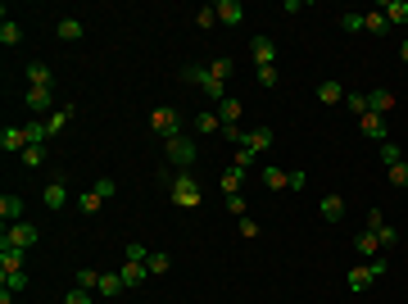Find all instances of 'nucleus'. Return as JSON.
I'll return each instance as SVG.
<instances>
[{"label":"nucleus","instance_id":"f257e3e1","mask_svg":"<svg viewBox=\"0 0 408 304\" xmlns=\"http://www.w3.org/2000/svg\"><path fill=\"white\" fill-rule=\"evenodd\" d=\"M163 159H168L177 173H190V163L199 159V150H195V141L181 132V136H168V141H163Z\"/></svg>","mask_w":408,"mask_h":304},{"label":"nucleus","instance_id":"f03ea898","mask_svg":"<svg viewBox=\"0 0 408 304\" xmlns=\"http://www.w3.org/2000/svg\"><path fill=\"white\" fill-rule=\"evenodd\" d=\"M181 77H186L190 86H199L209 100H218V105L227 100V82H218V77L209 73V64H186V73H181Z\"/></svg>","mask_w":408,"mask_h":304},{"label":"nucleus","instance_id":"7ed1b4c3","mask_svg":"<svg viewBox=\"0 0 408 304\" xmlns=\"http://www.w3.org/2000/svg\"><path fill=\"white\" fill-rule=\"evenodd\" d=\"M168 200L177 205V209H195L199 200H204V191H199V182L190 177V173H177L172 186H168Z\"/></svg>","mask_w":408,"mask_h":304},{"label":"nucleus","instance_id":"20e7f679","mask_svg":"<svg viewBox=\"0 0 408 304\" xmlns=\"http://www.w3.org/2000/svg\"><path fill=\"white\" fill-rule=\"evenodd\" d=\"M150 132L154 136H163V141H168V136H181V114L172 105H159L150 114Z\"/></svg>","mask_w":408,"mask_h":304},{"label":"nucleus","instance_id":"39448f33","mask_svg":"<svg viewBox=\"0 0 408 304\" xmlns=\"http://www.w3.org/2000/svg\"><path fill=\"white\" fill-rule=\"evenodd\" d=\"M37 237H41V232H37V223H28V218H23V223H10V227H5L0 246H19V250H32V246H37Z\"/></svg>","mask_w":408,"mask_h":304},{"label":"nucleus","instance_id":"423d86ee","mask_svg":"<svg viewBox=\"0 0 408 304\" xmlns=\"http://www.w3.org/2000/svg\"><path fill=\"white\" fill-rule=\"evenodd\" d=\"M381 273H390V264H386V259H372V264H363V268H350L345 282H350V291H368Z\"/></svg>","mask_w":408,"mask_h":304},{"label":"nucleus","instance_id":"0eeeda50","mask_svg":"<svg viewBox=\"0 0 408 304\" xmlns=\"http://www.w3.org/2000/svg\"><path fill=\"white\" fill-rule=\"evenodd\" d=\"M109 195H114V177H100L91 191H86V195H77V205H82V214H100Z\"/></svg>","mask_w":408,"mask_h":304},{"label":"nucleus","instance_id":"6e6552de","mask_svg":"<svg viewBox=\"0 0 408 304\" xmlns=\"http://www.w3.org/2000/svg\"><path fill=\"white\" fill-rule=\"evenodd\" d=\"M359 132L368 136V141H377V145H381V141H390V123H386L381 114H372V109L359 118Z\"/></svg>","mask_w":408,"mask_h":304},{"label":"nucleus","instance_id":"1a4fd4ad","mask_svg":"<svg viewBox=\"0 0 408 304\" xmlns=\"http://www.w3.org/2000/svg\"><path fill=\"white\" fill-rule=\"evenodd\" d=\"M41 200H46V209H64V205H68V182H64V173H55V177L46 182Z\"/></svg>","mask_w":408,"mask_h":304},{"label":"nucleus","instance_id":"9d476101","mask_svg":"<svg viewBox=\"0 0 408 304\" xmlns=\"http://www.w3.org/2000/svg\"><path fill=\"white\" fill-rule=\"evenodd\" d=\"M250 55H254V68H268L277 59V46H272V37H263V32H259L254 41H250Z\"/></svg>","mask_w":408,"mask_h":304},{"label":"nucleus","instance_id":"9b49d317","mask_svg":"<svg viewBox=\"0 0 408 304\" xmlns=\"http://www.w3.org/2000/svg\"><path fill=\"white\" fill-rule=\"evenodd\" d=\"M213 10H218V23H227V28H240V23H245V5H240V0H218Z\"/></svg>","mask_w":408,"mask_h":304},{"label":"nucleus","instance_id":"f8f14e48","mask_svg":"<svg viewBox=\"0 0 408 304\" xmlns=\"http://www.w3.org/2000/svg\"><path fill=\"white\" fill-rule=\"evenodd\" d=\"M50 100H55V91H50V86H28V95H23V105H28L32 114H46Z\"/></svg>","mask_w":408,"mask_h":304},{"label":"nucleus","instance_id":"ddd939ff","mask_svg":"<svg viewBox=\"0 0 408 304\" xmlns=\"http://www.w3.org/2000/svg\"><path fill=\"white\" fill-rule=\"evenodd\" d=\"M368 109L386 118L390 109H395V91H386V86H372V91H368Z\"/></svg>","mask_w":408,"mask_h":304},{"label":"nucleus","instance_id":"4468645a","mask_svg":"<svg viewBox=\"0 0 408 304\" xmlns=\"http://www.w3.org/2000/svg\"><path fill=\"white\" fill-rule=\"evenodd\" d=\"M0 150L5 154H23L28 150V132H23V127H5V132H0Z\"/></svg>","mask_w":408,"mask_h":304},{"label":"nucleus","instance_id":"2eb2a0df","mask_svg":"<svg viewBox=\"0 0 408 304\" xmlns=\"http://www.w3.org/2000/svg\"><path fill=\"white\" fill-rule=\"evenodd\" d=\"M377 10L386 14V23H390V28H395V23H404V28H408V0H381Z\"/></svg>","mask_w":408,"mask_h":304},{"label":"nucleus","instance_id":"dca6fc26","mask_svg":"<svg viewBox=\"0 0 408 304\" xmlns=\"http://www.w3.org/2000/svg\"><path fill=\"white\" fill-rule=\"evenodd\" d=\"M118 273H123V286H127V291H136V286L150 277V268H145V264H132V259H123V268H118Z\"/></svg>","mask_w":408,"mask_h":304},{"label":"nucleus","instance_id":"f3484780","mask_svg":"<svg viewBox=\"0 0 408 304\" xmlns=\"http://www.w3.org/2000/svg\"><path fill=\"white\" fill-rule=\"evenodd\" d=\"M28 82L32 86H50V91H55V73H50V64L32 59V64H28Z\"/></svg>","mask_w":408,"mask_h":304},{"label":"nucleus","instance_id":"a211bd4d","mask_svg":"<svg viewBox=\"0 0 408 304\" xmlns=\"http://www.w3.org/2000/svg\"><path fill=\"white\" fill-rule=\"evenodd\" d=\"M263 186L268 191H291V173L277 168V163H268V168H263Z\"/></svg>","mask_w":408,"mask_h":304},{"label":"nucleus","instance_id":"6ab92c4d","mask_svg":"<svg viewBox=\"0 0 408 304\" xmlns=\"http://www.w3.org/2000/svg\"><path fill=\"white\" fill-rule=\"evenodd\" d=\"M0 218H5V227H10V223H23V200L19 195H0Z\"/></svg>","mask_w":408,"mask_h":304},{"label":"nucleus","instance_id":"aec40b11","mask_svg":"<svg viewBox=\"0 0 408 304\" xmlns=\"http://www.w3.org/2000/svg\"><path fill=\"white\" fill-rule=\"evenodd\" d=\"M118 291H127V286H123V273H100V286H95V295H105V300H114Z\"/></svg>","mask_w":408,"mask_h":304},{"label":"nucleus","instance_id":"412c9836","mask_svg":"<svg viewBox=\"0 0 408 304\" xmlns=\"http://www.w3.org/2000/svg\"><path fill=\"white\" fill-rule=\"evenodd\" d=\"M245 150L268 154V150H272V132H268V127H259V132H245Z\"/></svg>","mask_w":408,"mask_h":304},{"label":"nucleus","instance_id":"4be33fe9","mask_svg":"<svg viewBox=\"0 0 408 304\" xmlns=\"http://www.w3.org/2000/svg\"><path fill=\"white\" fill-rule=\"evenodd\" d=\"M145 268H150V277H163V273H172V255H168V250H150Z\"/></svg>","mask_w":408,"mask_h":304},{"label":"nucleus","instance_id":"5701e85b","mask_svg":"<svg viewBox=\"0 0 408 304\" xmlns=\"http://www.w3.org/2000/svg\"><path fill=\"white\" fill-rule=\"evenodd\" d=\"M0 286H10L14 295L28 291V273H23V268H0Z\"/></svg>","mask_w":408,"mask_h":304},{"label":"nucleus","instance_id":"b1692460","mask_svg":"<svg viewBox=\"0 0 408 304\" xmlns=\"http://www.w3.org/2000/svg\"><path fill=\"white\" fill-rule=\"evenodd\" d=\"M195 132H199V136L222 132V118H218V109H204V114H195Z\"/></svg>","mask_w":408,"mask_h":304},{"label":"nucleus","instance_id":"393cba45","mask_svg":"<svg viewBox=\"0 0 408 304\" xmlns=\"http://www.w3.org/2000/svg\"><path fill=\"white\" fill-rule=\"evenodd\" d=\"M318 209H323L327 223H341V218H345V200H341V195H323V205H318Z\"/></svg>","mask_w":408,"mask_h":304},{"label":"nucleus","instance_id":"a878e982","mask_svg":"<svg viewBox=\"0 0 408 304\" xmlns=\"http://www.w3.org/2000/svg\"><path fill=\"white\" fill-rule=\"evenodd\" d=\"M354 250H359L363 259H377L381 255V237H377V232H363V237L354 241Z\"/></svg>","mask_w":408,"mask_h":304},{"label":"nucleus","instance_id":"bb28decb","mask_svg":"<svg viewBox=\"0 0 408 304\" xmlns=\"http://www.w3.org/2000/svg\"><path fill=\"white\" fill-rule=\"evenodd\" d=\"M55 37L59 41H82V19H59L55 23Z\"/></svg>","mask_w":408,"mask_h":304},{"label":"nucleus","instance_id":"cd10ccee","mask_svg":"<svg viewBox=\"0 0 408 304\" xmlns=\"http://www.w3.org/2000/svg\"><path fill=\"white\" fill-rule=\"evenodd\" d=\"M68 118H73V105H64V109H55V114L46 118V136H59L68 127Z\"/></svg>","mask_w":408,"mask_h":304},{"label":"nucleus","instance_id":"c85d7f7f","mask_svg":"<svg viewBox=\"0 0 408 304\" xmlns=\"http://www.w3.org/2000/svg\"><path fill=\"white\" fill-rule=\"evenodd\" d=\"M19 41H23V28L10 19V14H5V23H0V46H10V50H14Z\"/></svg>","mask_w":408,"mask_h":304},{"label":"nucleus","instance_id":"c756f323","mask_svg":"<svg viewBox=\"0 0 408 304\" xmlns=\"http://www.w3.org/2000/svg\"><path fill=\"white\" fill-rule=\"evenodd\" d=\"M318 100H323V105H345V86L341 82H323L318 86Z\"/></svg>","mask_w":408,"mask_h":304},{"label":"nucleus","instance_id":"7c9ffc66","mask_svg":"<svg viewBox=\"0 0 408 304\" xmlns=\"http://www.w3.org/2000/svg\"><path fill=\"white\" fill-rule=\"evenodd\" d=\"M28 264V250L19 246H0V268H23Z\"/></svg>","mask_w":408,"mask_h":304},{"label":"nucleus","instance_id":"2f4dec72","mask_svg":"<svg viewBox=\"0 0 408 304\" xmlns=\"http://www.w3.org/2000/svg\"><path fill=\"white\" fill-rule=\"evenodd\" d=\"M245 186V168H222V195H236Z\"/></svg>","mask_w":408,"mask_h":304},{"label":"nucleus","instance_id":"473e14b6","mask_svg":"<svg viewBox=\"0 0 408 304\" xmlns=\"http://www.w3.org/2000/svg\"><path fill=\"white\" fill-rule=\"evenodd\" d=\"M240 114H245V105H240V100H231V95H227V100L218 105V118H222V127H227V123H240Z\"/></svg>","mask_w":408,"mask_h":304},{"label":"nucleus","instance_id":"72a5a7b5","mask_svg":"<svg viewBox=\"0 0 408 304\" xmlns=\"http://www.w3.org/2000/svg\"><path fill=\"white\" fill-rule=\"evenodd\" d=\"M345 109H350L354 118L368 114V91H345Z\"/></svg>","mask_w":408,"mask_h":304},{"label":"nucleus","instance_id":"f704fd0d","mask_svg":"<svg viewBox=\"0 0 408 304\" xmlns=\"http://www.w3.org/2000/svg\"><path fill=\"white\" fill-rule=\"evenodd\" d=\"M363 28H368L372 37H386L390 23H386V14H381V10H372V14H363Z\"/></svg>","mask_w":408,"mask_h":304},{"label":"nucleus","instance_id":"c9c22d12","mask_svg":"<svg viewBox=\"0 0 408 304\" xmlns=\"http://www.w3.org/2000/svg\"><path fill=\"white\" fill-rule=\"evenodd\" d=\"M213 23H218V10H213V5H199V10H195V28H204V32H209Z\"/></svg>","mask_w":408,"mask_h":304},{"label":"nucleus","instance_id":"e433bc0d","mask_svg":"<svg viewBox=\"0 0 408 304\" xmlns=\"http://www.w3.org/2000/svg\"><path fill=\"white\" fill-rule=\"evenodd\" d=\"M77 286H82V291H95V286H100V268H77Z\"/></svg>","mask_w":408,"mask_h":304},{"label":"nucleus","instance_id":"4c0bfd02","mask_svg":"<svg viewBox=\"0 0 408 304\" xmlns=\"http://www.w3.org/2000/svg\"><path fill=\"white\" fill-rule=\"evenodd\" d=\"M41 159H46V145H28V150L19 154V163H23V168H37Z\"/></svg>","mask_w":408,"mask_h":304},{"label":"nucleus","instance_id":"58836bf2","mask_svg":"<svg viewBox=\"0 0 408 304\" xmlns=\"http://www.w3.org/2000/svg\"><path fill=\"white\" fill-rule=\"evenodd\" d=\"M390 186H408V159H399V163H390Z\"/></svg>","mask_w":408,"mask_h":304},{"label":"nucleus","instance_id":"ea45409f","mask_svg":"<svg viewBox=\"0 0 408 304\" xmlns=\"http://www.w3.org/2000/svg\"><path fill=\"white\" fill-rule=\"evenodd\" d=\"M254 159H259L254 150H245V145H236V154H231V168H245V173H250V163H254Z\"/></svg>","mask_w":408,"mask_h":304},{"label":"nucleus","instance_id":"a19ab883","mask_svg":"<svg viewBox=\"0 0 408 304\" xmlns=\"http://www.w3.org/2000/svg\"><path fill=\"white\" fill-rule=\"evenodd\" d=\"M399 159H404V150H399L395 141H381V163L390 168V163H399Z\"/></svg>","mask_w":408,"mask_h":304},{"label":"nucleus","instance_id":"79ce46f5","mask_svg":"<svg viewBox=\"0 0 408 304\" xmlns=\"http://www.w3.org/2000/svg\"><path fill=\"white\" fill-rule=\"evenodd\" d=\"M209 73L218 77V82H227V77H231V59H222V55H218V59H209Z\"/></svg>","mask_w":408,"mask_h":304},{"label":"nucleus","instance_id":"37998d69","mask_svg":"<svg viewBox=\"0 0 408 304\" xmlns=\"http://www.w3.org/2000/svg\"><path fill=\"white\" fill-rule=\"evenodd\" d=\"M277 82H281V73H277V64L259 68V86H277Z\"/></svg>","mask_w":408,"mask_h":304},{"label":"nucleus","instance_id":"c03bdc74","mask_svg":"<svg viewBox=\"0 0 408 304\" xmlns=\"http://www.w3.org/2000/svg\"><path fill=\"white\" fill-rule=\"evenodd\" d=\"M64 304H91V291H82V286H73V291L64 295Z\"/></svg>","mask_w":408,"mask_h":304},{"label":"nucleus","instance_id":"a18cd8bd","mask_svg":"<svg viewBox=\"0 0 408 304\" xmlns=\"http://www.w3.org/2000/svg\"><path fill=\"white\" fill-rule=\"evenodd\" d=\"M227 209L236 214V218H245V195H240V191H236V195H227Z\"/></svg>","mask_w":408,"mask_h":304},{"label":"nucleus","instance_id":"49530a36","mask_svg":"<svg viewBox=\"0 0 408 304\" xmlns=\"http://www.w3.org/2000/svg\"><path fill=\"white\" fill-rule=\"evenodd\" d=\"M240 237H245V241H254V237H259V223L250 218V214H245V218H240Z\"/></svg>","mask_w":408,"mask_h":304},{"label":"nucleus","instance_id":"de8ad7c7","mask_svg":"<svg viewBox=\"0 0 408 304\" xmlns=\"http://www.w3.org/2000/svg\"><path fill=\"white\" fill-rule=\"evenodd\" d=\"M341 28H345V32H363V14H345Z\"/></svg>","mask_w":408,"mask_h":304},{"label":"nucleus","instance_id":"09e8293b","mask_svg":"<svg viewBox=\"0 0 408 304\" xmlns=\"http://www.w3.org/2000/svg\"><path fill=\"white\" fill-rule=\"evenodd\" d=\"M377 237H381V246H395V241H399V227H390V223H386V227H381Z\"/></svg>","mask_w":408,"mask_h":304},{"label":"nucleus","instance_id":"8fccbe9b","mask_svg":"<svg viewBox=\"0 0 408 304\" xmlns=\"http://www.w3.org/2000/svg\"><path fill=\"white\" fill-rule=\"evenodd\" d=\"M381 227H386V218H381V209H372L368 214V232H381Z\"/></svg>","mask_w":408,"mask_h":304},{"label":"nucleus","instance_id":"3c124183","mask_svg":"<svg viewBox=\"0 0 408 304\" xmlns=\"http://www.w3.org/2000/svg\"><path fill=\"white\" fill-rule=\"evenodd\" d=\"M304 186H309V177H304V173L295 168V173H291V191H304Z\"/></svg>","mask_w":408,"mask_h":304},{"label":"nucleus","instance_id":"603ef678","mask_svg":"<svg viewBox=\"0 0 408 304\" xmlns=\"http://www.w3.org/2000/svg\"><path fill=\"white\" fill-rule=\"evenodd\" d=\"M399 59H404V64H408V37L399 41Z\"/></svg>","mask_w":408,"mask_h":304}]
</instances>
